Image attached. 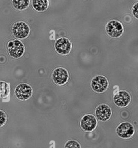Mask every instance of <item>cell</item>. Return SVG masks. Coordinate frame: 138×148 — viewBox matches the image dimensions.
Listing matches in <instances>:
<instances>
[{
	"instance_id": "obj_1",
	"label": "cell",
	"mask_w": 138,
	"mask_h": 148,
	"mask_svg": "<svg viewBox=\"0 0 138 148\" xmlns=\"http://www.w3.org/2000/svg\"><path fill=\"white\" fill-rule=\"evenodd\" d=\"M105 29L107 36L112 39L120 38L124 31L122 23L115 19H112L107 21L105 25Z\"/></svg>"
},
{
	"instance_id": "obj_2",
	"label": "cell",
	"mask_w": 138,
	"mask_h": 148,
	"mask_svg": "<svg viewBox=\"0 0 138 148\" xmlns=\"http://www.w3.org/2000/svg\"><path fill=\"white\" fill-rule=\"evenodd\" d=\"M109 86V80L106 77L102 75L94 76L90 82V87L94 92L102 94L106 91Z\"/></svg>"
},
{
	"instance_id": "obj_3",
	"label": "cell",
	"mask_w": 138,
	"mask_h": 148,
	"mask_svg": "<svg viewBox=\"0 0 138 148\" xmlns=\"http://www.w3.org/2000/svg\"><path fill=\"white\" fill-rule=\"evenodd\" d=\"M53 82L57 86H64L68 83L70 75L68 71L62 66L55 68L51 73Z\"/></svg>"
},
{
	"instance_id": "obj_4",
	"label": "cell",
	"mask_w": 138,
	"mask_h": 148,
	"mask_svg": "<svg viewBox=\"0 0 138 148\" xmlns=\"http://www.w3.org/2000/svg\"><path fill=\"white\" fill-rule=\"evenodd\" d=\"M7 50L9 55L15 59L21 58L25 52V46L23 43L18 39H14L8 42Z\"/></svg>"
},
{
	"instance_id": "obj_5",
	"label": "cell",
	"mask_w": 138,
	"mask_h": 148,
	"mask_svg": "<svg viewBox=\"0 0 138 148\" xmlns=\"http://www.w3.org/2000/svg\"><path fill=\"white\" fill-rule=\"evenodd\" d=\"M31 32L29 25L23 21H17L12 27V34L14 37L18 39H24L28 37Z\"/></svg>"
},
{
	"instance_id": "obj_6",
	"label": "cell",
	"mask_w": 138,
	"mask_h": 148,
	"mask_svg": "<svg viewBox=\"0 0 138 148\" xmlns=\"http://www.w3.org/2000/svg\"><path fill=\"white\" fill-rule=\"evenodd\" d=\"M115 132L119 138L123 139H128L134 135L135 128L131 123L129 121H123L117 126Z\"/></svg>"
},
{
	"instance_id": "obj_7",
	"label": "cell",
	"mask_w": 138,
	"mask_h": 148,
	"mask_svg": "<svg viewBox=\"0 0 138 148\" xmlns=\"http://www.w3.org/2000/svg\"><path fill=\"white\" fill-rule=\"evenodd\" d=\"M54 47L56 53L59 55L67 56L72 50V43L66 37H60L55 40Z\"/></svg>"
},
{
	"instance_id": "obj_8",
	"label": "cell",
	"mask_w": 138,
	"mask_h": 148,
	"mask_svg": "<svg viewBox=\"0 0 138 148\" xmlns=\"http://www.w3.org/2000/svg\"><path fill=\"white\" fill-rule=\"evenodd\" d=\"M98 125V120L92 114L87 113L83 115L80 120L81 129L86 132H91L94 131Z\"/></svg>"
},
{
	"instance_id": "obj_9",
	"label": "cell",
	"mask_w": 138,
	"mask_h": 148,
	"mask_svg": "<svg viewBox=\"0 0 138 148\" xmlns=\"http://www.w3.org/2000/svg\"><path fill=\"white\" fill-rule=\"evenodd\" d=\"M15 97L20 101L29 99L33 94V88L28 84L21 83L17 84L14 91Z\"/></svg>"
},
{
	"instance_id": "obj_10",
	"label": "cell",
	"mask_w": 138,
	"mask_h": 148,
	"mask_svg": "<svg viewBox=\"0 0 138 148\" xmlns=\"http://www.w3.org/2000/svg\"><path fill=\"white\" fill-rule=\"evenodd\" d=\"M112 114L111 107L106 103H100L95 109V117L101 122H106L110 120Z\"/></svg>"
},
{
	"instance_id": "obj_11",
	"label": "cell",
	"mask_w": 138,
	"mask_h": 148,
	"mask_svg": "<svg viewBox=\"0 0 138 148\" xmlns=\"http://www.w3.org/2000/svg\"><path fill=\"white\" fill-rule=\"evenodd\" d=\"M132 97L126 90H120L113 97L114 103L119 108H125L131 102Z\"/></svg>"
},
{
	"instance_id": "obj_12",
	"label": "cell",
	"mask_w": 138,
	"mask_h": 148,
	"mask_svg": "<svg viewBox=\"0 0 138 148\" xmlns=\"http://www.w3.org/2000/svg\"><path fill=\"white\" fill-rule=\"evenodd\" d=\"M31 5L33 9L38 12H43L49 6V0H31Z\"/></svg>"
},
{
	"instance_id": "obj_13",
	"label": "cell",
	"mask_w": 138,
	"mask_h": 148,
	"mask_svg": "<svg viewBox=\"0 0 138 148\" xmlns=\"http://www.w3.org/2000/svg\"><path fill=\"white\" fill-rule=\"evenodd\" d=\"M13 8L19 11L27 9L30 4V0H12Z\"/></svg>"
},
{
	"instance_id": "obj_14",
	"label": "cell",
	"mask_w": 138,
	"mask_h": 148,
	"mask_svg": "<svg viewBox=\"0 0 138 148\" xmlns=\"http://www.w3.org/2000/svg\"><path fill=\"white\" fill-rule=\"evenodd\" d=\"M64 148H81V146L77 140L70 139L65 142Z\"/></svg>"
},
{
	"instance_id": "obj_15",
	"label": "cell",
	"mask_w": 138,
	"mask_h": 148,
	"mask_svg": "<svg viewBox=\"0 0 138 148\" xmlns=\"http://www.w3.org/2000/svg\"><path fill=\"white\" fill-rule=\"evenodd\" d=\"M7 119L8 117L6 113L3 110L0 109V128L6 124Z\"/></svg>"
},
{
	"instance_id": "obj_16",
	"label": "cell",
	"mask_w": 138,
	"mask_h": 148,
	"mask_svg": "<svg viewBox=\"0 0 138 148\" xmlns=\"http://www.w3.org/2000/svg\"><path fill=\"white\" fill-rule=\"evenodd\" d=\"M131 13L132 16L136 19L138 18V2L135 3L131 9Z\"/></svg>"
}]
</instances>
